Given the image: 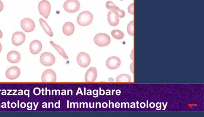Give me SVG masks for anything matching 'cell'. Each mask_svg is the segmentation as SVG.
<instances>
[{
    "label": "cell",
    "mask_w": 204,
    "mask_h": 117,
    "mask_svg": "<svg viewBox=\"0 0 204 117\" xmlns=\"http://www.w3.org/2000/svg\"><path fill=\"white\" fill-rule=\"evenodd\" d=\"M93 15L90 12L85 11L81 13L77 18V22L82 26H88L92 22Z\"/></svg>",
    "instance_id": "obj_1"
},
{
    "label": "cell",
    "mask_w": 204,
    "mask_h": 117,
    "mask_svg": "<svg viewBox=\"0 0 204 117\" xmlns=\"http://www.w3.org/2000/svg\"><path fill=\"white\" fill-rule=\"evenodd\" d=\"M111 41L110 37L107 34L100 33L96 35L94 38L95 44L99 47L107 46L110 44Z\"/></svg>",
    "instance_id": "obj_2"
},
{
    "label": "cell",
    "mask_w": 204,
    "mask_h": 117,
    "mask_svg": "<svg viewBox=\"0 0 204 117\" xmlns=\"http://www.w3.org/2000/svg\"><path fill=\"white\" fill-rule=\"evenodd\" d=\"M65 10L69 13H75L80 8V4L77 0H67L63 4Z\"/></svg>",
    "instance_id": "obj_3"
},
{
    "label": "cell",
    "mask_w": 204,
    "mask_h": 117,
    "mask_svg": "<svg viewBox=\"0 0 204 117\" xmlns=\"http://www.w3.org/2000/svg\"><path fill=\"white\" fill-rule=\"evenodd\" d=\"M38 8L40 14L45 19H48L51 11V5L49 2L46 0H42L39 3Z\"/></svg>",
    "instance_id": "obj_4"
},
{
    "label": "cell",
    "mask_w": 204,
    "mask_h": 117,
    "mask_svg": "<svg viewBox=\"0 0 204 117\" xmlns=\"http://www.w3.org/2000/svg\"><path fill=\"white\" fill-rule=\"evenodd\" d=\"M40 62L43 66H50L55 63L56 58L51 53L45 52L42 53L40 56Z\"/></svg>",
    "instance_id": "obj_5"
},
{
    "label": "cell",
    "mask_w": 204,
    "mask_h": 117,
    "mask_svg": "<svg viewBox=\"0 0 204 117\" xmlns=\"http://www.w3.org/2000/svg\"><path fill=\"white\" fill-rule=\"evenodd\" d=\"M78 64L82 68H86L89 66L91 62V58L89 55L85 52H81L76 58Z\"/></svg>",
    "instance_id": "obj_6"
},
{
    "label": "cell",
    "mask_w": 204,
    "mask_h": 117,
    "mask_svg": "<svg viewBox=\"0 0 204 117\" xmlns=\"http://www.w3.org/2000/svg\"><path fill=\"white\" fill-rule=\"evenodd\" d=\"M43 82H55L56 81V75L53 70L48 69L43 72L41 76Z\"/></svg>",
    "instance_id": "obj_7"
},
{
    "label": "cell",
    "mask_w": 204,
    "mask_h": 117,
    "mask_svg": "<svg viewBox=\"0 0 204 117\" xmlns=\"http://www.w3.org/2000/svg\"><path fill=\"white\" fill-rule=\"evenodd\" d=\"M21 24L22 29L26 32H31L34 29V22L30 18H26L23 19L21 21Z\"/></svg>",
    "instance_id": "obj_8"
},
{
    "label": "cell",
    "mask_w": 204,
    "mask_h": 117,
    "mask_svg": "<svg viewBox=\"0 0 204 117\" xmlns=\"http://www.w3.org/2000/svg\"><path fill=\"white\" fill-rule=\"evenodd\" d=\"M106 66L110 70H116L119 67L121 64V60L119 57L112 56L107 60Z\"/></svg>",
    "instance_id": "obj_9"
},
{
    "label": "cell",
    "mask_w": 204,
    "mask_h": 117,
    "mask_svg": "<svg viewBox=\"0 0 204 117\" xmlns=\"http://www.w3.org/2000/svg\"><path fill=\"white\" fill-rule=\"evenodd\" d=\"M25 34L21 31H17L14 33L12 38V41L13 44L16 46H19L24 43L25 41Z\"/></svg>",
    "instance_id": "obj_10"
},
{
    "label": "cell",
    "mask_w": 204,
    "mask_h": 117,
    "mask_svg": "<svg viewBox=\"0 0 204 117\" xmlns=\"http://www.w3.org/2000/svg\"><path fill=\"white\" fill-rule=\"evenodd\" d=\"M21 71L20 69L17 66H12L6 70V76L8 79L14 80L19 77Z\"/></svg>",
    "instance_id": "obj_11"
},
{
    "label": "cell",
    "mask_w": 204,
    "mask_h": 117,
    "mask_svg": "<svg viewBox=\"0 0 204 117\" xmlns=\"http://www.w3.org/2000/svg\"><path fill=\"white\" fill-rule=\"evenodd\" d=\"M97 76L96 69L94 67L90 68L86 72L85 75V81L86 82H94Z\"/></svg>",
    "instance_id": "obj_12"
},
{
    "label": "cell",
    "mask_w": 204,
    "mask_h": 117,
    "mask_svg": "<svg viewBox=\"0 0 204 117\" xmlns=\"http://www.w3.org/2000/svg\"><path fill=\"white\" fill-rule=\"evenodd\" d=\"M42 44L40 41L37 40H34L30 44V50L33 55L38 54L42 49Z\"/></svg>",
    "instance_id": "obj_13"
},
{
    "label": "cell",
    "mask_w": 204,
    "mask_h": 117,
    "mask_svg": "<svg viewBox=\"0 0 204 117\" xmlns=\"http://www.w3.org/2000/svg\"><path fill=\"white\" fill-rule=\"evenodd\" d=\"M8 61L13 64H17L21 60V56L20 53L17 51H11L7 55Z\"/></svg>",
    "instance_id": "obj_14"
},
{
    "label": "cell",
    "mask_w": 204,
    "mask_h": 117,
    "mask_svg": "<svg viewBox=\"0 0 204 117\" xmlns=\"http://www.w3.org/2000/svg\"><path fill=\"white\" fill-rule=\"evenodd\" d=\"M62 30L63 34L66 36H70L74 33L75 26L72 22H67L64 24Z\"/></svg>",
    "instance_id": "obj_15"
},
{
    "label": "cell",
    "mask_w": 204,
    "mask_h": 117,
    "mask_svg": "<svg viewBox=\"0 0 204 117\" xmlns=\"http://www.w3.org/2000/svg\"><path fill=\"white\" fill-rule=\"evenodd\" d=\"M107 19L109 24L111 26H116L119 24V19L114 13L111 11L108 12Z\"/></svg>",
    "instance_id": "obj_16"
},
{
    "label": "cell",
    "mask_w": 204,
    "mask_h": 117,
    "mask_svg": "<svg viewBox=\"0 0 204 117\" xmlns=\"http://www.w3.org/2000/svg\"><path fill=\"white\" fill-rule=\"evenodd\" d=\"M41 26L43 28L46 34H47L50 37H52L53 36V33L52 31V29L49 25H48V23L46 21L43 20V19L40 18L39 20Z\"/></svg>",
    "instance_id": "obj_17"
},
{
    "label": "cell",
    "mask_w": 204,
    "mask_h": 117,
    "mask_svg": "<svg viewBox=\"0 0 204 117\" xmlns=\"http://www.w3.org/2000/svg\"><path fill=\"white\" fill-rule=\"evenodd\" d=\"M116 81L119 83H129L131 81V77L127 74H122L116 78Z\"/></svg>",
    "instance_id": "obj_18"
},
{
    "label": "cell",
    "mask_w": 204,
    "mask_h": 117,
    "mask_svg": "<svg viewBox=\"0 0 204 117\" xmlns=\"http://www.w3.org/2000/svg\"><path fill=\"white\" fill-rule=\"evenodd\" d=\"M50 43L51 45L54 48L57 50V52L59 53V54H60L61 56H62L64 58H65V59L66 60L68 59V56H67L65 52V51H64V50L61 47L59 46V45L55 44L54 42H53V41H50Z\"/></svg>",
    "instance_id": "obj_19"
},
{
    "label": "cell",
    "mask_w": 204,
    "mask_h": 117,
    "mask_svg": "<svg viewBox=\"0 0 204 117\" xmlns=\"http://www.w3.org/2000/svg\"><path fill=\"white\" fill-rule=\"evenodd\" d=\"M111 35L114 39L121 40L124 38V33L119 30H114L111 32Z\"/></svg>",
    "instance_id": "obj_20"
},
{
    "label": "cell",
    "mask_w": 204,
    "mask_h": 117,
    "mask_svg": "<svg viewBox=\"0 0 204 117\" xmlns=\"http://www.w3.org/2000/svg\"><path fill=\"white\" fill-rule=\"evenodd\" d=\"M110 10V11L114 13L118 17L123 18L125 16V12H124L123 11V10H122L115 9V8H111V9Z\"/></svg>",
    "instance_id": "obj_21"
},
{
    "label": "cell",
    "mask_w": 204,
    "mask_h": 117,
    "mask_svg": "<svg viewBox=\"0 0 204 117\" xmlns=\"http://www.w3.org/2000/svg\"><path fill=\"white\" fill-rule=\"evenodd\" d=\"M127 31L129 35L130 36H134V21L130 22L127 26Z\"/></svg>",
    "instance_id": "obj_22"
},
{
    "label": "cell",
    "mask_w": 204,
    "mask_h": 117,
    "mask_svg": "<svg viewBox=\"0 0 204 117\" xmlns=\"http://www.w3.org/2000/svg\"><path fill=\"white\" fill-rule=\"evenodd\" d=\"M106 6L107 9L110 10L111 8H115V9H120L119 7L115 5L114 3L110 1H108L106 4Z\"/></svg>",
    "instance_id": "obj_23"
},
{
    "label": "cell",
    "mask_w": 204,
    "mask_h": 117,
    "mask_svg": "<svg viewBox=\"0 0 204 117\" xmlns=\"http://www.w3.org/2000/svg\"><path fill=\"white\" fill-rule=\"evenodd\" d=\"M128 12L132 14H134V3H132L128 8Z\"/></svg>",
    "instance_id": "obj_24"
},
{
    "label": "cell",
    "mask_w": 204,
    "mask_h": 117,
    "mask_svg": "<svg viewBox=\"0 0 204 117\" xmlns=\"http://www.w3.org/2000/svg\"><path fill=\"white\" fill-rule=\"evenodd\" d=\"M3 8H4V5H3V3L0 0V12L3 10Z\"/></svg>",
    "instance_id": "obj_25"
},
{
    "label": "cell",
    "mask_w": 204,
    "mask_h": 117,
    "mask_svg": "<svg viewBox=\"0 0 204 117\" xmlns=\"http://www.w3.org/2000/svg\"><path fill=\"white\" fill-rule=\"evenodd\" d=\"M133 63L134 62H133L132 63V64L130 65V69L131 70L132 72L133 73H134V72H133V70H134V67H133Z\"/></svg>",
    "instance_id": "obj_26"
},
{
    "label": "cell",
    "mask_w": 204,
    "mask_h": 117,
    "mask_svg": "<svg viewBox=\"0 0 204 117\" xmlns=\"http://www.w3.org/2000/svg\"><path fill=\"white\" fill-rule=\"evenodd\" d=\"M3 34L1 31L0 30V39H1L3 37Z\"/></svg>",
    "instance_id": "obj_27"
},
{
    "label": "cell",
    "mask_w": 204,
    "mask_h": 117,
    "mask_svg": "<svg viewBox=\"0 0 204 117\" xmlns=\"http://www.w3.org/2000/svg\"><path fill=\"white\" fill-rule=\"evenodd\" d=\"M2 49V45H1V43H0V53H1V52Z\"/></svg>",
    "instance_id": "obj_28"
}]
</instances>
